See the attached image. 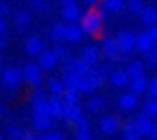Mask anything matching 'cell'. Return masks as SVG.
Here are the masks:
<instances>
[{"label": "cell", "instance_id": "7bdbcfd3", "mask_svg": "<svg viewBox=\"0 0 157 140\" xmlns=\"http://www.w3.org/2000/svg\"><path fill=\"white\" fill-rule=\"evenodd\" d=\"M7 33V22H5V18H0V35H5Z\"/></svg>", "mask_w": 157, "mask_h": 140}, {"label": "cell", "instance_id": "5b68a950", "mask_svg": "<svg viewBox=\"0 0 157 140\" xmlns=\"http://www.w3.org/2000/svg\"><path fill=\"white\" fill-rule=\"evenodd\" d=\"M84 37V30L78 22H67L65 24V33H63V41H69V43H78L80 39Z\"/></svg>", "mask_w": 157, "mask_h": 140}, {"label": "cell", "instance_id": "6da1fadb", "mask_svg": "<svg viewBox=\"0 0 157 140\" xmlns=\"http://www.w3.org/2000/svg\"><path fill=\"white\" fill-rule=\"evenodd\" d=\"M80 26L84 30V35H90V37H97L103 28V18L99 15L97 9H88L86 13H82L80 18Z\"/></svg>", "mask_w": 157, "mask_h": 140}, {"label": "cell", "instance_id": "816d5d0a", "mask_svg": "<svg viewBox=\"0 0 157 140\" xmlns=\"http://www.w3.org/2000/svg\"><path fill=\"white\" fill-rule=\"evenodd\" d=\"M2 112H5V108H2V106H0V114H2Z\"/></svg>", "mask_w": 157, "mask_h": 140}, {"label": "cell", "instance_id": "d590c367", "mask_svg": "<svg viewBox=\"0 0 157 140\" xmlns=\"http://www.w3.org/2000/svg\"><path fill=\"white\" fill-rule=\"evenodd\" d=\"M144 114H148V116H155V119H157V99H151V101H146V103H144Z\"/></svg>", "mask_w": 157, "mask_h": 140}, {"label": "cell", "instance_id": "e575fe53", "mask_svg": "<svg viewBox=\"0 0 157 140\" xmlns=\"http://www.w3.org/2000/svg\"><path fill=\"white\" fill-rule=\"evenodd\" d=\"M7 134H9L11 140H22V138H24V129H20V127H15V125H9Z\"/></svg>", "mask_w": 157, "mask_h": 140}, {"label": "cell", "instance_id": "3957f363", "mask_svg": "<svg viewBox=\"0 0 157 140\" xmlns=\"http://www.w3.org/2000/svg\"><path fill=\"white\" fill-rule=\"evenodd\" d=\"M116 43H118V52L123 54H131L136 52V35L131 30H123L116 35Z\"/></svg>", "mask_w": 157, "mask_h": 140}, {"label": "cell", "instance_id": "cb8c5ba5", "mask_svg": "<svg viewBox=\"0 0 157 140\" xmlns=\"http://www.w3.org/2000/svg\"><path fill=\"white\" fill-rule=\"evenodd\" d=\"M125 71H127L129 80L136 78V76H142V73H144V63H142V60H131V63H127Z\"/></svg>", "mask_w": 157, "mask_h": 140}, {"label": "cell", "instance_id": "277c9868", "mask_svg": "<svg viewBox=\"0 0 157 140\" xmlns=\"http://www.w3.org/2000/svg\"><path fill=\"white\" fill-rule=\"evenodd\" d=\"M22 73H24V82H28L33 88H35V86H41L43 78H41V67H39V65H35V63H26L24 69H22Z\"/></svg>", "mask_w": 157, "mask_h": 140}, {"label": "cell", "instance_id": "f6af8a7d", "mask_svg": "<svg viewBox=\"0 0 157 140\" xmlns=\"http://www.w3.org/2000/svg\"><path fill=\"white\" fill-rule=\"evenodd\" d=\"M99 2H101V0H86V7H88V9H95Z\"/></svg>", "mask_w": 157, "mask_h": 140}, {"label": "cell", "instance_id": "ffe728a7", "mask_svg": "<svg viewBox=\"0 0 157 140\" xmlns=\"http://www.w3.org/2000/svg\"><path fill=\"white\" fill-rule=\"evenodd\" d=\"M136 106H138V95H136V93L129 91V93H123V95L118 97V108H121V110H127V112H129V110H133Z\"/></svg>", "mask_w": 157, "mask_h": 140}, {"label": "cell", "instance_id": "1f68e13d", "mask_svg": "<svg viewBox=\"0 0 157 140\" xmlns=\"http://www.w3.org/2000/svg\"><path fill=\"white\" fill-rule=\"evenodd\" d=\"M28 7L39 11V13H48L50 11V2H48V0H28Z\"/></svg>", "mask_w": 157, "mask_h": 140}, {"label": "cell", "instance_id": "83f0119b", "mask_svg": "<svg viewBox=\"0 0 157 140\" xmlns=\"http://www.w3.org/2000/svg\"><path fill=\"white\" fill-rule=\"evenodd\" d=\"M63 33H65V24H52V26L48 28V35H50V39H52L54 43L63 41Z\"/></svg>", "mask_w": 157, "mask_h": 140}, {"label": "cell", "instance_id": "b9f144b4", "mask_svg": "<svg viewBox=\"0 0 157 140\" xmlns=\"http://www.w3.org/2000/svg\"><path fill=\"white\" fill-rule=\"evenodd\" d=\"M148 35H151V39L153 41H157V24H153V26H148V30H146Z\"/></svg>", "mask_w": 157, "mask_h": 140}, {"label": "cell", "instance_id": "4316f807", "mask_svg": "<svg viewBox=\"0 0 157 140\" xmlns=\"http://www.w3.org/2000/svg\"><path fill=\"white\" fill-rule=\"evenodd\" d=\"M30 11H26V9H22V11H17L15 13V26L17 28H28L30 26Z\"/></svg>", "mask_w": 157, "mask_h": 140}, {"label": "cell", "instance_id": "ee69618b", "mask_svg": "<svg viewBox=\"0 0 157 140\" xmlns=\"http://www.w3.org/2000/svg\"><path fill=\"white\" fill-rule=\"evenodd\" d=\"M7 43H9L7 35H0V50H2V48H7Z\"/></svg>", "mask_w": 157, "mask_h": 140}, {"label": "cell", "instance_id": "f35d334b", "mask_svg": "<svg viewBox=\"0 0 157 140\" xmlns=\"http://www.w3.org/2000/svg\"><path fill=\"white\" fill-rule=\"evenodd\" d=\"M43 140H65V138H63V134H58V131H50V134L43 136Z\"/></svg>", "mask_w": 157, "mask_h": 140}, {"label": "cell", "instance_id": "7402d4cb", "mask_svg": "<svg viewBox=\"0 0 157 140\" xmlns=\"http://www.w3.org/2000/svg\"><path fill=\"white\" fill-rule=\"evenodd\" d=\"M140 138H142V134H140L136 121H127L123 125V140H140Z\"/></svg>", "mask_w": 157, "mask_h": 140}, {"label": "cell", "instance_id": "c3c4849f", "mask_svg": "<svg viewBox=\"0 0 157 140\" xmlns=\"http://www.w3.org/2000/svg\"><path fill=\"white\" fill-rule=\"evenodd\" d=\"M151 52H153V54H155V56H157V41H155V43H153V50H151Z\"/></svg>", "mask_w": 157, "mask_h": 140}, {"label": "cell", "instance_id": "7c38bea8", "mask_svg": "<svg viewBox=\"0 0 157 140\" xmlns=\"http://www.w3.org/2000/svg\"><path fill=\"white\" fill-rule=\"evenodd\" d=\"M24 50H26L28 56H39V54L45 50V45H43V41H41L39 37H28L26 43H24Z\"/></svg>", "mask_w": 157, "mask_h": 140}, {"label": "cell", "instance_id": "60d3db41", "mask_svg": "<svg viewBox=\"0 0 157 140\" xmlns=\"http://www.w3.org/2000/svg\"><path fill=\"white\" fill-rule=\"evenodd\" d=\"M75 140H90V131H75Z\"/></svg>", "mask_w": 157, "mask_h": 140}, {"label": "cell", "instance_id": "d6a6232c", "mask_svg": "<svg viewBox=\"0 0 157 140\" xmlns=\"http://www.w3.org/2000/svg\"><path fill=\"white\" fill-rule=\"evenodd\" d=\"M86 108H88V112H93V114L101 112V108H103V97H90Z\"/></svg>", "mask_w": 157, "mask_h": 140}, {"label": "cell", "instance_id": "e0dca14e", "mask_svg": "<svg viewBox=\"0 0 157 140\" xmlns=\"http://www.w3.org/2000/svg\"><path fill=\"white\" fill-rule=\"evenodd\" d=\"M153 39H151V35L148 33H140V35H136V50L140 52V54H146V52H151L153 50Z\"/></svg>", "mask_w": 157, "mask_h": 140}, {"label": "cell", "instance_id": "5bb4252c", "mask_svg": "<svg viewBox=\"0 0 157 140\" xmlns=\"http://www.w3.org/2000/svg\"><path fill=\"white\" fill-rule=\"evenodd\" d=\"M127 86H129V91H131V93H136V95L140 97L142 93H146V91H148V80H146V78H144V73H142V76L131 78Z\"/></svg>", "mask_w": 157, "mask_h": 140}, {"label": "cell", "instance_id": "bcb514c9", "mask_svg": "<svg viewBox=\"0 0 157 140\" xmlns=\"http://www.w3.org/2000/svg\"><path fill=\"white\" fill-rule=\"evenodd\" d=\"M22 140H37V136L33 134V131H24V138Z\"/></svg>", "mask_w": 157, "mask_h": 140}, {"label": "cell", "instance_id": "ab89813d", "mask_svg": "<svg viewBox=\"0 0 157 140\" xmlns=\"http://www.w3.org/2000/svg\"><path fill=\"white\" fill-rule=\"evenodd\" d=\"M11 11H9V5L7 2H0V18H7Z\"/></svg>", "mask_w": 157, "mask_h": 140}, {"label": "cell", "instance_id": "30bf717a", "mask_svg": "<svg viewBox=\"0 0 157 140\" xmlns=\"http://www.w3.org/2000/svg\"><path fill=\"white\" fill-rule=\"evenodd\" d=\"M90 69V65H86L82 58H67L65 60V71H73V73H80V76H86Z\"/></svg>", "mask_w": 157, "mask_h": 140}, {"label": "cell", "instance_id": "4fadbf2b", "mask_svg": "<svg viewBox=\"0 0 157 140\" xmlns=\"http://www.w3.org/2000/svg\"><path fill=\"white\" fill-rule=\"evenodd\" d=\"M86 65H97L99 63V58H101V50L99 48H95V45H86L84 50H82V56H80Z\"/></svg>", "mask_w": 157, "mask_h": 140}, {"label": "cell", "instance_id": "836d02e7", "mask_svg": "<svg viewBox=\"0 0 157 140\" xmlns=\"http://www.w3.org/2000/svg\"><path fill=\"white\" fill-rule=\"evenodd\" d=\"M52 52H54V56H56L58 60H63V63H65V60L69 58V52H67V48H65V45H63L60 41H58V43H56V45L52 48Z\"/></svg>", "mask_w": 157, "mask_h": 140}, {"label": "cell", "instance_id": "ba28073f", "mask_svg": "<svg viewBox=\"0 0 157 140\" xmlns=\"http://www.w3.org/2000/svg\"><path fill=\"white\" fill-rule=\"evenodd\" d=\"M37 58H39V60H37V65L41 67V71H52V69L58 65V58L54 56V52H52V50H43Z\"/></svg>", "mask_w": 157, "mask_h": 140}, {"label": "cell", "instance_id": "4dcf8cb0", "mask_svg": "<svg viewBox=\"0 0 157 140\" xmlns=\"http://www.w3.org/2000/svg\"><path fill=\"white\" fill-rule=\"evenodd\" d=\"M125 9H127L131 15H140L142 9H144V5H142V0H127V2H125Z\"/></svg>", "mask_w": 157, "mask_h": 140}, {"label": "cell", "instance_id": "d6986e66", "mask_svg": "<svg viewBox=\"0 0 157 140\" xmlns=\"http://www.w3.org/2000/svg\"><path fill=\"white\" fill-rule=\"evenodd\" d=\"M108 78H110V84H112V86H116V88H123V86H127V84H129V76H127V71H125V69H114Z\"/></svg>", "mask_w": 157, "mask_h": 140}, {"label": "cell", "instance_id": "2e32d148", "mask_svg": "<svg viewBox=\"0 0 157 140\" xmlns=\"http://www.w3.org/2000/svg\"><path fill=\"white\" fill-rule=\"evenodd\" d=\"M136 125H138V129H140L142 136H153V129H155L153 116H148V114H140V116L136 119Z\"/></svg>", "mask_w": 157, "mask_h": 140}, {"label": "cell", "instance_id": "f5cc1de1", "mask_svg": "<svg viewBox=\"0 0 157 140\" xmlns=\"http://www.w3.org/2000/svg\"><path fill=\"white\" fill-rule=\"evenodd\" d=\"M37 140H43V138H37Z\"/></svg>", "mask_w": 157, "mask_h": 140}, {"label": "cell", "instance_id": "9a60e30c", "mask_svg": "<svg viewBox=\"0 0 157 140\" xmlns=\"http://www.w3.org/2000/svg\"><path fill=\"white\" fill-rule=\"evenodd\" d=\"M99 129H101V134L112 136V134H116V131L121 129V123H118L116 116H103L101 123H99Z\"/></svg>", "mask_w": 157, "mask_h": 140}, {"label": "cell", "instance_id": "7a4b0ae2", "mask_svg": "<svg viewBox=\"0 0 157 140\" xmlns=\"http://www.w3.org/2000/svg\"><path fill=\"white\" fill-rule=\"evenodd\" d=\"M22 82H24V73H22V69H17V67H5L2 69V78H0V84H2L9 93H15L20 86H22Z\"/></svg>", "mask_w": 157, "mask_h": 140}, {"label": "cell", "instance_id": "f1b7e54d", "mask_svg": "<svg viewBox=\"0 0 157 140\" xmlns=\"http://www.w3.org/2000/svg\"><path fill=\"white\" fill-rule=\"evenodd\" d=\"M48 91H50V95H63L65 93V84H63V80H58V78H52L50 82H48Z\"/></svg>", "mask_w": 157, "mask_h": 140}, {"label": "cell", "instance_id": "603a6c76", "mask_svg": "<svg viewBox=\"0 0 157 140\" xmlns=\"http://www.w3.org/2000/svg\"><path fill=\"white\" fill-rule=\"evenodd\" d=\"M140 20H142L146 26L157 24V9H155V7H144L142 13H140Z\"/></svg>", "mask_w": 157, "mask_h": 140}, {"label": "cell", "instance_id": "7dc6e473", "mask_svg": "<svg viewBox=\"0 0 157 140\" xmlns=\"http://www.w3.org/2000/svg\"><path fill=\"white\" fill-rule=\"evenodd\" d=\"M69 2H75V0H60V5L65 7V5H69Z\"/></svg>", "mask_w": 157, "mask_h": 140}, {"label": "cell", "instance_id": "74e56055", "mask_svg": "<svg viewBox=\"0 0 157 140\" xmlns=\"http://www.w3.org/2000/svg\"><path fill=\"white\" fill-rule=\"evenodd\" d=\"M148 93H151V97H153V99H157V76L148 82Z\"/></svg>", "mask_w": 157, "mask_h": 140}, {"label": "cell", "instance_id": "8fae6325", "mask_svg": "<svg viewBox=\"0 0 157 140\" xmlns=\"http://www.w3.org/2000/svg\"><path fill=\"white\" fill-rule=\"evenodd\" d=\"M63 20L65 22H78L80 18H82V9H80V5L78 2H69V5H65L63 7Z\"/></svg>", "mask_w": 157, "mask_h": 140}, {"label": "cell", "instance_id": "ac0fdd59", "mask_svg": "<svg viewBox=\"0 0 157 140\" xmlns=\"http://www.w3.org/2000/svg\"><path fill=\"white\" fill-rule=\"evenodd\" d=\"M48 112H50L54 119H63V97L50 95V97H48Z\"/></svg>", "mask_w": 157, "mask_h": 140}, {"label": "cell", "instance_id": "52a82bcc", "mask_svg": "<svg viewBox=\"0 0 157 140\" xmlns=\"http://www.w3.org/2000/svg\"><path fill=\"white\" fill-rule=\"evenodd\" d=\"M80 116H84L80 103H67V101H63V119L67 123H75Z\"/></svg>", "mask_w": 157, "mask_h": 140}, {"label": "cell", "instance_id": "8992f818", "mask_svg": "<svg viewBox=\"0 0 157 140\" xmlns=\"http://www.w3.org/2000/svg\"><path fill=\"white\" fill-rule=\"evenodd\" d=\"M54 123V116H50L48 112H41V110H33V127L39 129V131H48Z\"/></svg>", "mask_w": 157, "mask_h": 140}, {"label": "cell", "instance_id": "f546056e", "mask_svg": "<svg viewBox=\"0 0 157 140\" xmlns=\"http://www.w3.org/2000/svg\"><path fill=\"white\" fill-rule=\"evenodd\" d=\"M60 97H63V101H67V103H78V101H80V91H78V88H65V93H63Z\"/></svg>", "mask_w": 157, "mask_h": 140}, {"label": "cell", "instance_id": "f907efd6", "mask_svg": "<svg viewBox=\"0 0 157 140\" xmlns=\"http://www.w3.org/2000/svg\"><path fill=\"white\" fill-rule=\"evenodd\" d=\"M0 69H2V56H0Z\"/></svg>", "mask_w": 157, "mask_h": 140}, {"label": "cell", "instance_id": "681fc988", "mask_svg": "<svg viewBox=\"0 0 157 140\" xmlns=\"http://www.w3.org/2000/svg\"><path fill=\"white\" fill-rule=\"evenodd\" d=\"M153 140H157V125H155V129H153V136H151Z\"/></svg>", "mask_w": 157, "mask_h": 140}, {"label": "cell", "instance_id": "db71d44e", "mask_svg": "<svg viewBox=\"0 0 157 140\" xmlns=\"http://www.w3.org/2000/svg\"><path fill=\"white\" fill-rule=\"evenodd\" d=\"M0 140H2V136H0Z\"/></svg>", "mask_w": 157, "mask_h": 140}, {"label": "cell", "instance_id": "9c48e42d", "mask_svg": "<svg viewBox=\"0 0 157 140\" xmlns=\"http://www.w3.org/2000/svg\"><path fill=\"white\" fill-rule=\"evenodd\" d=\"M101 54L108 58V60H114L118 56V43H116V37H105L101 41Z\"/></svg>", "mask_w": 157, "mask_h": 140}, {"label": "cell", "instance_id": "484cf974", "mask_svg": "<svg viewBox=\"0 0 157 140\" xmlns=\"http://www.w3.org/2000/svg\"><path fill=\"white\" fill-rule=\"evenodd\" d=\"M78 91H80V93H86V95H90V93H95V91H97V84H95V82L88 78V73H86V76H82V78H80Z\"/></svg>", "mask_w": 157, "mask_h": 140}, {"label": "cell", "instance_id": "d4e9b609", "mask_svg": "<svg viewBox=\"0 0 157 140\" xmlns=\"http://www.w3.org/2000/svg\"><path fill=\"white\" fill-rule=\"evenodd\" d=\"M80 73H73V71H65L63 73V84H65V88H78V84H80Z\"/></svg>", "mask_w": 157, "mask_h": 140}, {"label": "cell", "instance_id": "8d00e7d4", "mask_svg": "<svg viewBox=\"0 0 157 140\" xmlns=\"http://www.w3.org/2000/svg\"><path fill=\"white\" fill-rule=\"evenodd\" d=\"M157 65V56L153 52H146L144 54V67H155Z\"/></svg>", "mask_w": 157, "mask_h": 140}, {"label": "cell", "instance_id": "44dd1931", "mask_svg": "<svg viewBox=\"0 0 157 140\" xmlns=\"http://www.w3.org/2000/svg\"><path fill=\"white\" fill-rule=\"evenodd\" d=\"M99 7L103 11H108L110 15H116V13H121L125 9V0H101Z\"/></svg>", "mask_w": 157, "mask_h": 140}]
</instances>
